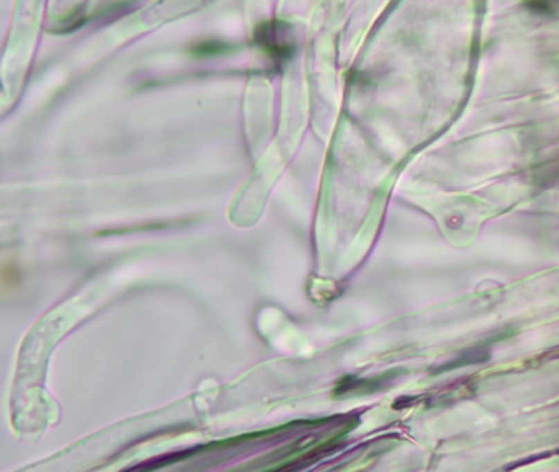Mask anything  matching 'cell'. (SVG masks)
I'll return each instance as SVG.
<instances>
[{"mask_svg":"<svg viewBox=\"0 0 559 472\" xmlns=\"http://www.w3.org/2000/svg\"><path fill=\"white\" fill-rule=\"evenodd\" d=\"M254 44L274 62L290 60L295 53V39L290 25L283 20H269L258 25Z\"/></svg>","mask_w":559,"mask_h":472,"instance_id":"obj_1","label":"cell"},{"mask_svg":"<svg viewBox=\"0 0 559 472\" xmlns=\"http://www.w3.org/2000/svg\"><path fill=\"white\" fill-rule=\"evenodd\" d=\"M225 50H227V44H223L222 42H217V39H205V42L195 44L194 55L215 56V55H222Z\"/></svg>","mask_w":559,"mask_h":472,"instance_id":"obj_2","label":"cell"}]
</instances>
